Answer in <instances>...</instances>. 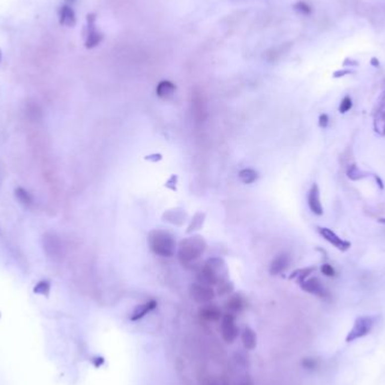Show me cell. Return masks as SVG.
<instances>
[{"mask_svg": "<svg viewBox=\"0 0 385 385\" xmlns=\"http://www.w3.org/2000/svg\"><path fill=\"white\" fill-rule=\"evenodd\" d=\"M157 301L154 300H150L148 301V302H145L143 304H140L137 305V307L133 310L132 315H131V320L132 321H137L142 319V318H144L148 313H150L151 311H153L154 309L157 308Z\"/></svg>", "mask_w": 385, "mask_h": 385, "instance_id": "5bb4252c", "label": "cell"}, {"mask_svg": "<svg viewBox=\"0 0 385 385\" xmlns=\"http://www.w3.org/2000/svg\"><path fill=\"white\" fill-rule=\"evenodd\" d=\"M199 316L207 321H219L222 317L221 310L214 304H206L199 310Z\"/></svg>", "mask_w": 385, "mask_h": 385, "instance_id": "9a60e30c", "label": "cell"}, {"mask_svg": "<svg viewBox=\"0 0 385 385\" xmlns=\"http://www.w3.org/2000/svg\"><path fill=\"white\" fill-rule=\"evenodd\" d=\"M227 266L222 258H210L198 273V283L205 285H216L227 279Z\"/></svg>", "mask_w": 385, "mask_h": 385, "instance_id": "7a4b0ae2", "label": "cell"}, {"mask_svg": "<svg viewBox=\"0 0 385 385\" xmlns=\"http://www.w3.org/2000/svg\"><path fill=\"white\" fill-rule=\"evenodd\" d=\"M329 124V116L327 114H321L319 117V125L322 128H325Z\"/></svg>", "mask_w": 385, "mask_h": 385, "instance_id": "4dcf8cb0", "label": "cell"}, {"mask_svg": "<svg viewBox=\"0 0 385 385\" xmlns=\"http://www.w3.org/2000/svg\"><path fill=\"white\" fill-rule=\"evenodd\" d=\"M347 177H348L350 181H362V179L366 178L370 176V174L366 173V171H363L362 169H359L358 167L354 164H350L349 166H347V170H346Z\"/></svg>", "mask_w": 385, "mask_h": 385, "instance_id": "d6986e66", "label": "cell"}, {"mask_svg": "<svg viewBox=\"0 0 385 385\" xmlns=\"http://www.w3.org/2000/svg\"><path fill=\"white\" fill-rule=\"evenodd\" d=\"M350 73H354V71L351 69H345V70H338L336 71V72L333 73V77L334 78H340V77H344V76H347V74H350Z\"/></svg>", "mask_w": 385, "mask_h": 385, "instance_id": "1f68e13d", "label": "cell"}, {"mask_svg": "<svg viewBox=\"0 0 385 385\" xmlns=\"http://www.w3.org/2000/svg\"><path fill=\"white\" fill-rule=\"evenodd\" d=\"M378 323V317L375 316H361L354 322L353 328L349 330L346 337L347 342H353L357 339L364 338L373 331Z\"/></svg>", "mask_w": 385, "mask_h": 385, "instance_id": "277c9868", "label": "cell"}, {"mask_svg": "<svg viewBox=\"0 0 385 385\" xmlns=\"http://www.w3.org/2000/svg\"><path fill=\"white\" fill-rule=\"evenodd\" d=\"M148 244L152 253L160 257H173L177 248L174 237L165 230H152L148 236Z\"/></svg>", "mask_w": 385, "mask_h": 385, "instance_id": "3957f363", "label": "cell"}, {"mask_svg": "<svg viewBox=\"0 0 385 385\" xmlns=\"http://www.w3.org/2000/svg\"><path fill=\"white\" fill-rule=\"evenodd\" d=\"M242 341H244V346L247 349L253 350L256 348L257 345V336L256 332L254 331L253 329L247 327L245 328L244 332H242Z\"/></svg>", "mask_w": 385, "mask_h": 385, "instance_id": "e0dca14e", "label": "cell"}, {"mask_svg": "<svg viewBox=\"0 0 385 385\" xmlns=\"http://www.w3.org/2000/svg\"><path fill=\"white\" fill-rule=\"evenodd\" d=\"M291 263V257L287 254H279L271 261L269 271L271 275H279L285 271Z\"/></svg>", "mask_w": 385, "mask_h": 385, "instance_id": "7c38bea8", "label": "cell"}, {"mask_svg": "<svg viewBox=\"0 0 385 385\" xmlns=\"http://www.w3.org/2000/svg\"><path fill=\"white\" fill-rule=\"evenodd\" d=\"M374 177H375V179H376V182H379V185H380V187L382 188V190H383V187H384V186H383V182L381 181V178L379 177V176H376V175L374 176Z\"/></svg>", "mask_w": 385, "mask_h": 385, "instance_id": "d6a6232c", "label": "cell"}, {"mask_svg": "<svg viewBox=\"0 0 385 385\" xmlns=\"http://www.w3.org/2000/svg\"><path fill=\"white\" fill-rule=\"evenodd\" d=\"M318 232L321 234V237L323 238L324 240H327L330 245H332L334 248H337L338 250L347 251L348 249H350L351 247L350 242L341 239V238L339 237L336 232H333L332 230H330L328 228H318Z\"/></svg>", "mask_w": 385, "mask_h": 385, "instance_id": "30bf717a", "label": "cell"}, {"mask_svg": "<svg viewBox=\"0 0 385 385\" xmlns=\"http://www.w3.org/2000/svg\"><path fill=\"white\" fill-rule=\"evenodd\" d=\"M221 332L222 337L229 344H231L238 338L239 334V329H238L236 324V318L232 313H228V315L223 316L221 322Z\"/></svg>", "mask_w": 385, "mask_h": 385, "instance_id": "52a82bcc", "label": "cell"}, {"mask_svg": "<svg viewBox=\"0 0 385 385\" xmlns=\"http://www.w3.org/2000/svg\"><path fill=\"white\" fill-rule=\"evenodd\" d=\"M239 179L244 184H253L258 179V173L250 168L242 169L239 171Z\"/></svg>", "mask_w": 385, "mask_h": 385, "instance_id": "7402d4cb", "label": "cell"}, {"mask_svg": "<svg viewBox=\"0 0 385 385\" xmlns=\"http://www.w3.org/2000/svg\"><path fill=\"white\" fill-rule=\"evenodd\" d=\"M233 291V284L229 280L224 279L223 282H221L219 284V287H217V292H219V295H225V294H230Z\"/></svg>", "mask_w": 385, "mask_h": 385, "instance_id": "484cf974", "label": "cell"}, {"mask_svg": "<svg viewBox=\"0 0 385 385\" xmlns=\"http://www.w3.org/2000/svg\"><path fill=\"white\" fill-rule=\"evenodd\" d=\"M69 1H72V0H69Z\"/></svg>", "mask_w": 385, "mask_h": 385, "instance_id": "8d00e7d4", "label": "cell"}, {"mask_svg": "<svg viewBox=\"0 0 385 385\" xmlns=\"http://www.w3.org/2000/svg\"><path fill=\"white\" fill-rule=\"evenodd\" d=\"M59 22L66 27H73L77 23L76 12L68 5L62 6L59 9Z\"/></svg>", "mask_w": 385, "mask_h": 385, "instance_id": "4fadbf2b", "label": "cell"}, {"mask_svg": "<svg viewBox=\"0 0 385 385\" xmlns=\"http://www.w3.org/2000/svg\"><path fill=\"white\" fill-rule=\"evenodd\" d=\"M300 285L303 291L310 293V294L316 295L322 300H330V298H331V295H330L327 288L323 286L321 280L317 277L307 278L304 282L301 283Z\"/></svg>", "mask_w": 385, "mask_h": 385, "instance_id": "8992f818", "label": "cell"}, {"mask_svg": "<svg viewBox=\"0 0 385 385\" xmlns=\"http://www.w3.org/2000/svg\"><path fill=\"white\" fill-rule=\"evenodd\" d=\"M244 308H245V299L242 298L240 294L232 295L231 298L228 300L227 309L230 310L231 312H239Z\"/></svg>", "mask_w": 385, "mask_h": 385, "instance_id": "ffe728a7", "label": "cell"}, {"mask_svg": "<svg viewBox=\"0 0 385 385\" xmlns=\"http://www.w3.org/2000/svg\"><path fill=\"white\" fill-rule=\"evenodd\" d=\"M294 9L296 11H299L300 14H302V15H310L312 11L311 7H310L307 2H304V1L296 2L294 5Z\"/></svg>", "mask_w": 385, "mask_h": 385, "instance_id": "83f0119b", "label": "cell"}, {"mask_svg": "<svg viewBox=\"0 0 385 385\" xmlns=\"http://www.w3.org/2000/svg\"><path fill=\"white\" fill-rule=\"evenodd\" d=\"M50 290H51V284H50L49 280H41L34 287V293L35 294L49 296Z\"/></svg>", "mask_w": 385, "mask_h": 385, "instance_id": "d4e9b609", "label": "cell"}, {"mask_svg": "<svg viewBox=\"0 0 385 385\" xmlns=\"http://www.w3.org/2000/svg\"><path fill=\"white\" fill-rule=\"evenodd\" d=\"M379 221H380V222H382V223H385V219H380Z\"/></svg>", "mask_w": 385, "mask_h": 385, "instance_id": "e575fe53", "label": "cell"}, {"mask_svg": "<svg viewBox=\"0 0 385 385\" xmlns=\"http://www.w3.org/2000/svg\"><path fill=\"white\" fill-rule=\"evenodd\" d=\"M302 365L304 368H307V370H315V368L317 367V361L313 358H305L304 361L302 362Z\"/></svg>", "mask_w": 385, "mask_h": 385, "instance_id": "f546056e", "label": "cell"}, {"mask_svg": "<svg viewBox=\"0 0 385 385\" xmlns=\"http://www.w3.org/2000/svg\"><path fill=\"white\" fill-rule=\"evenodd\" d=\"M315 270H316L315 267H308V268L298 269V270H295L294 273H293L290 276V278L291 279H296V280H298V283L301 284L302 282H304L305 279L309 278V276L311 275Z\"/></svg>", "mask_w": 385, "mask_h": 385, "instance_id": "603a6c76", "label": "cell"}, {"mask_svg": "<svg viewBox=\"0 0 385 385\" xmlns=\"http://www.w3.org/2000/svg\"><path fill=\"white\" fill-rule=\"evenodd\" d=\"M95 15H88L87 22V37L85 41V47L87 49H94L100 44V42L103 41L104 35L102 33L98 32L95 27Z\"/></svg>", "mask_w": 385, "mask_h": 385, "instance_id": "9c48e42d", "label": "cell"}, {"mask_svg": "<svg viewBox=\"0 0 385 385\" xmlns=\"http://www.w3.org/2000/svg\"><path fill=\"white\" fill-rule=\"evenodd\" d=\"M321 271L322 274L328 276V277H332V276H334V274H336L333 267L331 265H328V263H324V265L321 266Z\"/></svg>", "mask_w": 385, "mask_h": 385, "instance_id": "f1b7e54d", "label": "cell"}, {"mask_svg": "<svg viewBox=\"0 0 385 385\" xmlns=\"http://www.w3.org/2000/svg\"><path fill=\"white\" fill-rule=\"evenodd\" d=\"M191 298L197 303H208L214 299L215 293L213 288L202 283H194L190 287Z\"/></svg>", "mask_w": 385, "mask_h": 385, "instance_id": "5b68a950", "label": "cell"}, {"mask_svg": "<svg viewBox=\"0 0 385 385\" xmlns=\"http://www.w3.org/2000/svg\"><path fill=\"white\" fill-rule=\"evenodd\" d=\"M374 131L381 136H385V87L374 113Z\"/></svg>", "mask_w": 385, "mask_h": 385, "instance_id": "ba28073f", "label": "cell"}, {"mask_svg": "<svg viewBox=\"0 0 385 385\" xmlns=\"http://www.w3.org/2000/svg\"><path fill=\"white\" fill-rule=\"evenodd\" d=\"M186 213H184L182 210H170L167 211L164 214V220L167 222H170V223L176 224V225H182L183 222L185 221Z\"/></svg>", "mask_w": 385, "mask_h": 385, "instance_id": "ac0fdd59", "label": "cell"}, {"mask_svg": "<svg viewBox=\"0 0 385 385\" xmlns=\"http://www.w3.org/2000/svg\"><path fill=\"white\" fill-rule=\"evenodd\" d=\"M204 220H205V213H196L195 216L192 217V223L190 225V228H188L187 232L191 233L192 231H195V230H198L202 228Z\"/></svg>", "mask_w": 385, "mask_h": 385, "instance_id": "cb8c5ba5", "label": "cell"}, {"mask_svg": "<svg viewBox=\"0 0 385 385\" xmlns=\"http://www.w3.org/2000/svg\"><path fill=\"white\" fill-rule=\"evenodd\" d=\"M372 64H374L378 66L379 65V60H376V59H372Z\"/></svg>", "mask_w": 385, "mask_h": 385, "instance_id": "836d02e7", "label": "cell"}, {"mask_svg": "<svg viewBox=\"0 0 385 385\" xmlns=\"http://www.w3.org/2000/svg\"><path fill=\"white\" fill-rule=\"evenodd\" d=\"M176 91V85L169 80H162L158 83L156 88V93L159 98L169 99L174 96Z\"/></svg>", "mask_w": 385, "mask_h": 385, "instance_id": "2e32d148", "label": "cell"}, {"mask_svg": "<svg viewBox=\"0 0 385 385\" xmlns=\"http://www.w3.org/2000/svg\"><path fill=\"white\" fill-rule=\"evenodd\" d=\"M206 242L199 236H192L181 241L178 248V259L183 265L194 263L204 254Z\"/></svg>", "mask_w": 385, "mask_h": 385, "instance_id": "6da1fadb", "label": "cell"}, {"mask_svg": "<svg viewBox=\"0 0 385 385\" xmlns=\"http://www.w3.org/2000/svg\"><path fill=\"white\" fill-rule=\"evenodd\" d=\"M15 196H16V198L18 199V202L22 204V205H24V206L29 207L33 204L32 195L29 194V192L26 190H24L23 187H17V188H16V190H15Z\"/></svg>", "mask_w": 385, "mask_h": 385, "instance_id": "44dd1931", "label": "cell"}, {"mask_svg": "<svg viewBox=\"0 0 385 385\" xmlns=\"http://www.w3.org/2000/svg\"><path fill=\"white\" fill-rule=\"evenodd\" d=\"M0 61H1V51H0Z\"/></svg>", "mask_w": 385, "mask_h": 385, "instance_id": "d590c367", "label": "cell"}, {"mask_svg": "<svg viewBox=\"0 0 385 385\" xmlns=\"http://www.w3.org/2000/svg\"><path fill=\"white\" fill-rule=\"evenodd\" d=\"M351 107H353V100H351L349 96H346V97H344V99L341 100L340 105H339V112H340L341 114H345V113L350 111Z\"/></svg>", "mask_w": 385, "mask_h": 385, "instance_id": "4316f807", "label": "cell"}, {"mask_svg": "<svg viewBox=\"0 0 385 385\" xmlns=\"http://www.w3.org/2000/svg\"><path fill=\"white\" fill-rule=\"evenodd\" d=\"M308 204L310 210H311L312 213H315L316 215L323 214V207H322L320 200V190L317 184H313L311 188H310L308 194Z\"/></svg>", "mask_w": 385, "mask_h": 385, "instance_id": "8fae6325", "label": "cell"}]
</instances>
